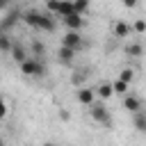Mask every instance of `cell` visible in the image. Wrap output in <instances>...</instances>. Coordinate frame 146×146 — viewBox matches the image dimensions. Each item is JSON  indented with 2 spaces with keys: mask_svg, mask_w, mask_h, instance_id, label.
Returning <instances> with one entry per match:
<instances>
[{
  "mask_svg": "<svg viewBox=\"0 0 146 146\" xmlns=\"http://www.w3.org/2000/svg\"><path fill=\"white\" fill-rule=\"evenodd\" d=\"M132 78H135V75H132V71H130V68H123V71L119 73V80H123V82H128V84L132 82Z\"/></svg>",
  "mask_w": 146,
  "mask_h": 146,
  "instance_id": "obj_20",
  "label": "cell"
},
{
  "mask_svg": "<svg viewBox=\"0 0 146 146\" xmlns=\"http://www.w3.org/2000/svg\"><path fill=\"white\" fill-rule=\"evenodd\" d=\"M125 55L128 57H141L144 55V46L141 43H128L125 46Z\"/></svg>",
  "mask_w": 146,
  "mask_h": 146,
  "instance_id": "obj_13",
  "label": "cell"
},
{
  "mask_svg": "<svg viewBox=\"0 0 146 146\" xmlns=\"http://www.w3.org/2000/svg\"><path fill=\"white\" fill-rule=\"evenodd\" d=\"M112 87H114V94H119V96H128V82H123V80H114L112 82Z\"/></svg>",
  "mask_w": 146,
  "mask_h": 146,
  "instance_id": "obj_15",
  "label": "cell"
},
{
  "mask_svg": "<svg viewBox=\"0 0 146 146\" xmlns=\"http://www.w3.org/2000/svg\"><path fill=\"white\" fill-rule=\"evenodd\" d=\"M41 146H57V144H52V141H46V144H41Z\"/></svg>",
  "mask_w": 146,
  "mask_h": 146,
  "instance_id": "obj_22",
  "label": "cell"
},
{
  "mask_svg": "<svg viewBox=\"0 0 146 146\" xmlns=\"http://www.w3.org/2000/svg\"><path fill=\"white\" fill-rule=\"evenodd\" d=\"M64 21V25L68 27V32H80V27L84 25V21H82V16H78V14H71V16H66V18H62Z\"/></svg>",
  "mask_w": 146,
  "mask_h": 146,
  "instance_id": "obj_7",
  "label": "cell"
},
{
  "mask_svg": "<svg viewBox=\"0 0 146 146\" xmlns=\"http://www.w3.org/2000/svg\"><path fill=\"white\" fill-rule=\"evenodd\" d=\"M89 114H91V119H94V121H98V123H103V125H112L110 110H107L103 103H94V105L89 107Z\"/></svg>",
  "mask_w": 146,
  "mask_h": 146,
  "instance_id": "obj_2",
  "label": "cell"
},
{
  "mask_svg": "<svg viewBox=\"0 0 146 146\" xmlns=\"http://www.w3.org/2000/svg\"><path fill=\"white\" fill-rule=\"evenodd\" d=\"M135 128L139 132H146V112H137L135 114Z\"/></svg>",
  "mask_w": 146,
  "mask_h": 146,
  "instance_id": "obj_16",
  "label": "cell"
},
{
  "mask_svg": "<svg viewBox=\"0 0 146 146\" xmlns=\"http://www.w3.org/2000/svg\"><path fill=\"white\" fill-rule=\"evenodd\" d=\"M23 21L30 25V27H36V30H43V32H52L55 30V18L50 14H41L36 9H30L23 14Z\"/></svg>",
  "mask_w": 146,
  "mask_h": 146,
  "instance_id": "obj_1",
  "label": "cell"
},
{
  "mask_svg": "<svg viewBox=\"0 0 146 146\" xmlns=\"http://www.w3.org/2000/svg\"><path fill=\"white\" fill-rule=\"evenodd\" d=\"M112 94H114L112 82H103V84H98V87H96V96H98V98H103V100H107Z\"/></svg>",
  "mask_w": 146,
  "mask_h": 146,
  "instance_id": "obj_10",
  "label": "cell"
},
{
  "mask_svg": "<svg viewBox=\"0 0 146 146\" xmlns=\"http://www.w3.org/2000/svg\"><path fill=\"white\" fill-rule=\"evenodd\" d=\"M0 48H2L5 52H11V48H14V46H11V41H9V36H5V34L0 36Z\"/></svg>",
  "mask_w": 146,
  "mask_h": 146,
  "instance_id": "obj_19",
  "label": "cell"
},
{
  "mask_svg": "<svg viewBox=\"0 0 146 146\" xmlns=\"http://www.w3.org/2000/svg\"><path fill=\"white\" fill-rule=\"evenodd\" d=\"M11 57H14L16 62H21V64L27 62V57H25V48H23V46H14V48H11Z\"/></svg>",
  "mask_w": 146,
  "mask_h": 146,
  "instance_id": "obj_14",
  "label": "cell"
},
{
  "mask_svg": "<svg viewBox=\"0 0 146 146\" xmlns=\"http://www.w3.org/2000/svg\"><path fill=\"white\" fill-rule=\"evenodd\" d=\"M73 57H75V50H71V48H66V46H62V48L57 50V59H59L62 64H71Z\"/></svg>",
  "mask_w": 146,
  "mask_h": 146,
  "instance_id": "obj_9",
  "label": "cell"
},
{
  "mask_svg": "<svg viewBox=\"0 0 146 146\" xmlns=\"http://www.w3.org/2000/svg\"><path fill=\"white\" fill-rule=\"evenodd\" d=\"M21 73H25L30 78H43L46 75V66L39 59H27L25 64H21Z\"/></svg>",
  "mask_w": 146,
  "mask_h": 146,
  "instance_id": "obj_3",
  "label": "cell"
},
{
  "mask_svg": "<svg viewBox=\"0 0 146 146\" xmlns=\"http://www.w3.org/2000/svg\"><path fill=\"white\" fill-rule=\"evenodd\" d=\"M73 9H75L78 16H82V14L89 9V2H73Z\"/></svg>",
  "mask_w": 146,
  "mask_h": 146,
  "instance_id": "obj_18",
  "label": "cell"
},
{
  "mask_svg": "<svg viewBox=\"0 0 146 146\" xmlns=\"http://www.w3.org/2000/svg\"><path fill=\"white\" fill-rule=\"evenodd\" d=\"M78 103H82V105L91 107V105L96 103V89H89V87L78 89Z\"/></svg>",
  "mask_w": 146,
  "mask_h": 146,
  "instance_id": "obj_6",
  "label": "cell"
},
{
  "mask_svg": "<svg viewBox=\"0 0 146 146\" xmlns=\"http://www.w3.org/2000/svg\"><path fill=\"white\" fill-rule=\"evenodd\" d=\"M32 52H34L36 57H41V55L46 52V46H43L41 41H32ZM36 57H34V59H36Z\"/></svg>",
  "mask_w": 146,
  "mask_h": 146,
  "instance_id": "obj_17",
  "label": "cell"
},
{
  "mask_svg": "<svg viewBox=\"0 0 146 146\" xmlns=\"http://www.w3.org/2000/svg\"><path fill=\"white\" fill-rule=\"evenodd\" d=\"M123 107L128 110V112H132V114H137V112H141V100L137 98V96H125L123 98Z\"/></svg>",
  "mask_w": 146,
  "mask_h": 146,
  "instance_id": "obj_8",
  "label": "cell"
},
{
  "mask_svg": "<svg viewBox=\"0 0 146 146\" xmlns=\"http://www.w3.org/2000/svg\"><path fill=\"white\" fill-rule=\"evenodd\" d=\"M130 32H132V25H128V23H123V21H119V23L114 25V34H116V36H121V39H123V36H128Z\"/></svg>",
  "mask_w": 146,
  "mask_h": 146,
  "instance_id": "obj_12",
  "label": "cell"
},
{
  "mask_svg": "<svg viewBox=\"0 0 146 146\" xmlns=\"http://www.w3.org/2000/svg\"><path fill=\"white\" fill-rule=\"evenodd\" d=\"M132 30H135V32H139V34H141V32H146V21H141V18H139V21H135Z\"/></svg>",
  "mask_w": 146,
  "mask_h": 146,
  "instance_id": "obj_21",
  "label": "cell"
},
{
  "mask_svg": "<svg viewBox=\"0 0 146 146\" xmlns=\"http://www.w3.org/2000/svg\"><path fill=\"white\" fill-rule=\"evenodd\" d=\"M62 46H66V48H71V50H80L82 48V34L80 32H66L64 36H62Z\"/></svg>",
  "mask_w": 146,
  "mask_h": 146,
  "instance_id": "obj_5",
  "label": "cell"
},
{
  "mask_svg": "<svg viewBox=\"0 0 146 146\" xmlns=\"http://www.w3.org/2000/svg\"><path fill=\"white\" fill-rule=\"evenodd\" d=\"M48 11H52V14L62 16V18H66V16L75 14L73 2H57V0H50V2H48Z\"/></svg>",
  "mask_w": 146,
  "mask_h": 146,
  "instance_id": "obj_4",
  "label": "cell"
},
{
  "mask_svg": "<svg viewBox=\"0 0 146 146\" xmlns=\"http://www.w3.org/2000/svg\"><path fill=\"white\" fill-rule=\"evenodd\" d=\"M16 18H21V14H18V11L14 9V11H9V14H7L5 18H2V23H0V27H2V30H9V27H11L14 23H16Z\"/></svg>",
  "mask_w": 146,
  "mask_h": 146,
  "instance_id": "obj_11",
  "label": "cell"
}]
</instances>
